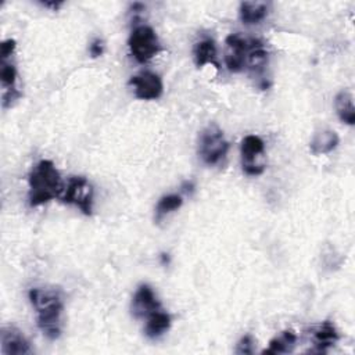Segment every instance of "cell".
<instances>
[{
    "label": "cell",
    "instance_id": "cell-1",
    "mask_svg": "<svg viewBox=\"0 0 355 355\" xmlns=\"http://www.w3.org/2000/svg\"><path fill=\"white\" fill-rule=\"evenodd\" d=\"M29 301L35 308L36 320L40 331L49 338L55 340L61 334L62 316V297L55 288H31Z\"/></svg>",
    "mask_w": 355,
    "mask_h": 355
},
{
    "label": "cell",
    "instance_id": "cell-2",
    "mask_svg": "<svg viewBox=\"0 0 355 355\" xmlns=\"http://www.w3.org/2000/svg\"><path fill=\"white\" fill-rule=\"evenodd\" d=\"M29 204L37 207L60 197L64 191L62 180L55 165L50 159L39 161L29 173Z\"/></svg>",
    "mask_w": 355,
    "mask_h": 355
},
{
    "label": "cell",
    "instance_id": "cell-3",
    "mask_svg": "<svg viewBox=\"0 0 355 355\" xmlns=\"http://www.w3.org/2000/svg\"><path fill=\"white\" fill-rule=\"evenodd\" d=\"M227 150L229 143L218 125L209 123L205 129H202L198 139V154L207 165L218 164L225 158Z\"/></svg>",
    "mask_w": 355,
    "mask_h": 355
},
{
    "label": "cell",
    "instance_id": "cell-4",
    "mask_svg": "<svg viewBox=\"0 0 355 355\" xmlns=\"http://www.w3.org/2000/svg\"><path fill=\"white\" fill-rule=\"evenodd\" d=\"M129 49L132 55L140 64L147 62L159 51L158 37L151 26L140 25L135 28L129 36Z\"/></svg>",
    "mask_w": 355,
    "mask_h": 355
},
{
    "label": "cell",
    "instance_id": "cell-5",
    "mask_svg": "<svg viewBox=\"0 0 355 355\" xmlns=\"http://www.w3.org/2000/svg\"><path fill=\"white\" fill-rule=\"evenodd\" d=\"M60 200L64 204L78 207L85 215H90L93 208V187L86 178L72 176L60 196Z\"/></svg>",
    "mask_w": 355,
    "mask_h": 355
},
{
    "label": "cell",
    "instance_id": "cell-6",
    "mask_svg": "<svg viewBox=\"0 0 355 355\" xmlns=\"http://www.w3.org/2000/svg\"><path fill=\"white\" fill-rule=\"evenodd\" d=\"M241 166L250 176H258L265 171V143L255 135H248L241 141Z\"/></svg>",
    "mask_w": 355,
    "mask_h": 355
},
{
    "label": "cell",
    "instance_id": "cell-7",
    "mask_svg": "<svg viewBox=\"0 0 355 355\" xmlns=\"http://www.w3.org/2000/svg\"><path fill=\"white\" fill-rule=\"evenodd\" d=\"M135 87V96L140 100H155L162 94L164 85L161 78L150 71H143L129 79Z\"/></svg>",
    "mask_w": 355,
    "mask_h": 355
},
{
    "label": "cell",
    "instance_id": "cell-8",
    "mask_svg": "<svg viewBox=\"0 0 355 355\" xmlns=\"http://www.w3.org/2000/svg\"><path fill=\"white\" fill-rule=\"evenodd\" d=\"M225 64L230 72H240L245 65L248 39L240 33H232L226 37Z\"/></svg>",
    "mask_w": 355,
    "mask_h": 355
},
{
    "label": "cell",
    "instance_id": "cell-9",
    "mask_svg": "<svg viewBox=\"0 0 355 355\" xmlns=\"http://www.w3.org/2000/svg\"><path fill=\"white\" fill-rule=\"evenodd\" d=\"M159 309V302L148 284H141L136 290L132 300V313L135 318H148Z\"/></svg>",
    "mask_w": 355,
    "mask_h": 355
},
{
    "label": "cell",
    "instance_id": "cell-10",
    "mask_svg": "<svg viewBox=\"0 0 355 355\" xmlns=\"http://www.w3.org/2000/svg\"><path fill=\"white\" fill-rule=\"evenodd\" d=\"M1 354L4 355H25L31 352V345L21 330L14 326L1 329Z\"/></svg>",
    "mask_w": 355,
    "mask_h": 355
},
{
    "label": "cell",
    "instance_id": "cell-11",
    "mask_svg": "<svg viewBox=\"0 0 355 355\" xmlns=\"http://www.w3.org/2000/svg\"><path fill=\"white\" fill-rule=\"evenodd\" d=\"M312 340L315 348L311 349V352L323 354L326 352L331 345H334L338 340V333L334 327V324L330 320L322 322L319 326H316L312 331Z\"/></svg>",
    "mask_w": 355,
    "mask_h": 355
},
{
    "label": "cell",
    "instance_id": "cell-12",
    "mask_svg": "<svg viewBox=\"0 0 355 355\" xmlns=\"http://www.w3.org/2000/svg\"><path fill=\"white\" fill-rule=\"evenodd\" d=\"M245 64L252 73H261L268 64V51L258 39H248Z\"/></svg>",
    "mask_w": 355,
    "mask_h": 355
},
{
    "label": "cell",
    "instance_id": "cell-13",
    "mask_svg": "<svg viewBox=\"0 0 355 355\" xmlns=\"http://www.w3.org/2000/svg\"><path fill=\"white\" fill-rule=\"evenodd\" d=\"M338 141H340L338 135L334 130L320 129L313 133L311 143H309V148H311L312 154H315V155L327 154L337 147Z\"/></svg>",
    "mask_w": 355,
    "mask_h": 355
},
{
    "label": "cell",
    "instance_id": "cell-14",
    "mask_svg": "<svg viewBox=\"0 0 355 355\" xmlns=\"http://www.w3.org/2000/svg\"><path fill=\"white\" fill-rule=\"evenodd\" d=\"M193 58L197 67H202L205 64H214L216 68H219V64L216 61V46H215V42L209 37L202 39L194 44Z\"/></svg>",
    "mask_w": 355,
    "mask_h": 355
},
{
    "label": "cell",
    "instance_id": "cell-15",
    "mask_svg": "<svg viewBox=\"0 0 355 355\" xmlns=\"http://www.w3.org/2000/svg\"><path fill=\"white\" fill-rule=\"evenodd\" d=\"M269 4L265 1H243L240 3L239 14L240 19L250 25V24H258L268 15Z\"/></svg>",
    "mask_w": 355,
    "mask_h": 355
},
{
    "label": "cell",
    "instance_id": "cell-16",
    "mask_svg": "<svg viewBox=\"0 0 355 355\" xmlns=\"http://www.w3.org/2000/svg\"><path fill=\"white\" fill-rule=\"evenodd\" d=\"M334 107L336 112L341 122L347 125L355 123V107H354V98L349 92H340L334 97Z\"/></svg>",
    "mask_w": 355,
    "mask_h": 355
},
{
    "label": "cell",
    "instance_id": "cell-17",
    "mask_svg": "<svg viewBox=\"0 0 355 355\" xmlns=\"http://www.w3.org/2000/svg\"><path fill=\"white\" fill-rule=\"evenodd\" d=\"M297 343V336L293 330H284L269 341V347L262 351V354H288L294 349Z\"/></svg>",
    "mask_w": 355,
    "mask_h": 355
},
{
    "label": "cell",
    "instance_id": "cell-18",
    "mask_svg": "<svg viewBox=\"0 0 355 355\" xmlns=\"http://www.w3.org/2000/svg\"><path fill=\"white\" fill-rule=\"evenodd\" d=\"M171 326V316L166 312L155 311L147 318L144 333L150 338H157L164 334Z\"/></svg>",
    "mask_w": 355,
    "mask_h": 355
},
{
    "label": "cell",
    "instance_id": "cell-19",
    "mask_svg": "<svg viewBox=\"0 0 355 355\" xmlns=\"http://www.w3.org/2000/svg\"><path fill=\"white\" fill-rule=\"evenodd\" d=\"M182 197L179 194H168L161 197V200L158 201L157 207H155V215L157 219L159 220L161 218H164L165 215H168L172 211H176L178 208L182 207Z\"/></svg>",
    "mask_w": 355,
    "mask_h": 355
},
{
    "label": "cell",
    "instance_id": "cell-20",
    "mask_svg": "<svg viewBox=\"0 0 355 355\" xmlns=\"http://www.w3.org/2000/svg\"><path fill=\"white\" fill-rule=\"evenodd\" d=\"M0 80L4 87V92H17L15 80H17V69L15 65L7 60H1L0 64Z\"/></svg>",
    "mask_w": 355,
    "mask_h": 355
},
{
    "label": "cell",
    "instance_id": "cell-21",
    "mask_svg": "<svg viewBox=\"0 0 355 355\" xmlns=\"http://www.w3.org/2000/svg\"><path fill=\"white\" fill-rule=\"evenodd\" d=\"M234 352L240 354V355H250V354H252L254 352V338H252V336L251 334L243 336L239 340Z\"/></svg>",
    "mask_w": 355,
    "mask_h": 355
},
{
    "label": "cell",
    "instance_id": "cell-22",
    "mask_svg": "<svg viewBox=\"0 0 355 355\" xmlns=\"http://www.w3.org/2000/svg\"><path fill=\"white\" fill-rule=\"evenodd\" d=\"M15 49V40L14 39H7L0 44V58L6 60L8 57H11L12 51Z\"/></svg>",
    "mask_w": 355,
    "mask_h": 355
},
{
    "label": "cell",
    "instance_id": "cell-23",
    "mask_svg": "<svg viewBox=\"0 0 355 355\" xmlns=\"http://www.w3.org/2000/svg\"><path fill=\"white\" fill-rule=\"evenodd\" d=\"M89 51H90L92 57H100V55L103 54V51H104V43H103V40L94 39V40L90 43V46H89Z\"/></svg>",
    "mask_w": 355,
    "mask_h": 355
},
{
    "label": "cell",
    "instance_id": "cell-24",
    "mask_svg": "<svg viewBox=\"0 0 355 355\" xmlns=\"http://www.w3.org/2000/svg\"><path fill=\"white\" fill-rule=\"evenodd\" d=\"M44 7H51L54 10H57L60 6H62V1H43L42 3Z\"/></svg>",
    "mask_w": 355,
    "mask_h": 355
}]
</instances>
